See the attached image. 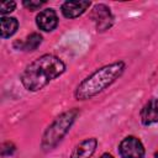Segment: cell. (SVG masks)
<instances>
[{
  "label": "cell",
  "mask_w": 158,
  "mask_h": 158,
  "mask_svg": "<svg viewBox=\"0 0 158 158\" xmlns=\"http://www.w3.org/2000/svg\"><path fill=\"white\" fill-rule=\"evenodd\" d=\"M0 23H1V37L2 38H7L12 36L19 27V22L15 17L2 16L0 20Z\"/></svg>",
  "instance_id": "obj_10"
},
{
  "label": "cell",
  "mask_w": 158,
  "mask_h": 158,
  "mask_svg": "<svg viewBox=\"0 0 158 158\" xmlns=\"http://www.w3.org/2000/svg\"><path fill=\"white\" fill-rule=\"evenodd\" d=\"M123 70H125L123 62H115L98 69L78 85L75 91V98L78 100H86L98 95L107 86H110L116 79H118L123 73Z\"/></svg>",
  "instance_id": "obj_2"
},
{
  "label": "cell",
  "mask_w": 158,
  "mask_h": 158,
  "mask_svg": "<svg viewBox=\"0 0 158 158\" xmlns=\"http://www.w3.org/2000/svg\"><path fill=\"white\" fill-rule=\"evenodd\" d=\"M98 146V141L95 138H88L83 142H80L74 151L72 152L70 158H90Z\"/></svg>",
  "instance_id": "obj_8"
},
{
  "label": "cell",
  "mask_w": 158,
  "mask_h": 158,
  "mask_svg": "<svg viewBox=\"0 0 158 158\" xmlns=\"http://www.w3.org/2000/svg\"><path fill=\"white\" fill-rule=\"evenodd\" d=\"M90 6V1H65L62 5V12L68 19H74L81 15Z\"/></svg>",
  "instance_id": "obj_7"
},
{
  "label": "cell",
  "mask_w": 158,
  "mask_h": 158,
  "mask_svg": "<svg viewBox=\"0 0 158 158\" xmlns=\"http://www.w3.org/2000/svg\"><path fill=\"white\" fill-rule=\"evenodd\" d=\"M118 151L123 158H143L144 156V147L142 142L133 136L123 138L118 146Z\"/></svg>",
  "instance_id": "obj_4"
},
{
  "label": "cell",
  "mask_w": 158,
  "mask_h": 158,
  "mask_svg": "<svg viewBox=\"0 0 158 158\" xmlns=\"http://www.w3.org/2000/svg\"><path fill=\"white\" fill-rule=\"evenodd\" d=\"M65 70V64L56 56L44 54L30 63L21 75V81L27 90L37 91Z\"/></svg>",
  "instance_id": "obj_1"
},
{
  "label": "cell",
  "mask_w": 158,
  "mask_h": 158,
  "mask_svg": "<svg viewBox=\"0 0 158 158\" xmlns=\"http://www.w3.org/2000/svg\"><path fill=\"white\" fill-rule=\"evenodd\" d=\"M91 19L94 20V22L96 23V28L98 31H105L107 30L114 21V17L111 15V11L107 6L99 4L95 5L91 12Z\"/></svg>",
  "instance_id": "obj_5"
},
{
  "label": "cell",
  "mask_w": 158,
  "mask_h": 158,
  "mask_svg": "<svg viewBox=\"0 0 158 158\" xmlns=\"http://www.w3.org/2000/svg\"><path fill=\"white\" fill-rule=\"evenodd\" d=\"M100 158H114V157H112L111 154H109V153H104V154H102Z\"/></svg>",
  "instance_id": "obj_14"
},
{
  "label": "cell",
  "mask_w": 158,
  "mask_h": 158,
  "mask_svg": "<svg viewBox=\"0 0 158 158\" xmlns=\"http://www.w3.org/2000/svg\"><path fill=\"white\" fill-rule=\"evenodd\" d=\"M36 22H37V26L41 30L48 32V31H52L57 27L58 17H57V14L53 9H46V10H42L37 15Z\"/></svg>",
  "instance_id": "obj_6"
},
{
  "label": "cell",
  "mask_w": 158,
  "mask_h": 158,
  "mask_svg": "<svg viewBox=\"0 0 158 158\" xmlns=\"http://www.w3.org/2000/svg\"><path fill=\"white\" fill-rule=\"evenodd\" d=\"M143 125H151L158 121V99H151L141 111Z\"/></svg>",
  "instance_id": "obj_9"
},
{
  "label": "cell",
  "mask_w": 158,
  "mask_h": 158,
  "mask_svg": "<svg viewBox=\"0 0 158 158\" xmlns=\"http://www.w3.org/2000/svg\"><path fill=\"white\" fill-rule=\"evenodd\" d=\"M77 115H78V110L77 109L65 111L62 115H59L53 121V123L48 127V130L44 132L43 139H42V147L44 149H51V148L56 147L57 143L69 131V128H70L72 123L74 122Z\"/></svg>",
  "instance_id": "obj_3"
},
{
  "label": "cell",
  "mask_w": 158,
  "mask_h": 158,
  "mask_svg": "<svg viewBox=\"0 0 158 158\" xmlns=\"http://www.w3.org/2000/svg\"><path fill=\"white\" fill-rule=\"evenodd\" d=\"M43 4H44V1H35V0H25V1H23V5H25L28 10H31V11L40 9Z\"/></svg>",
  "instance_id": "obj_13"
},
{
  "label": "cell",
  "mask_w": 158,
  "mask_h": 158,
  "mask_svg": "<svg viewBox=\"0 0 158 158\" xmlns=\"http://www.w3.org/2000/svg\"><path fill=\"white\" fill-rule=\"evenodd\" d=\"M41 42H42V36L40 33L33 32L30 36H27V38L25 40V42H23V49H26V51H33V49H36L41 44Z\"/></svg>",
  "instance_id": "obj_11"
},
{
  "label": "cell",
  "mask_w": 158,
  "mask_h": 158,
  "mask_svg": "<svg viewBox=\"0 0 158 158\" xmlns=\"http://www.w3.org/2000/svg\"><path fill=\"white\" fill-rule=\"evenodd\" d=\"M15 6H16V4L14 1H5V2H2L0 5V14L4 16L5 14H9V12L14 11Z\"/></svg>",
  "instance_id": "obj_12"
}]
</instances>
